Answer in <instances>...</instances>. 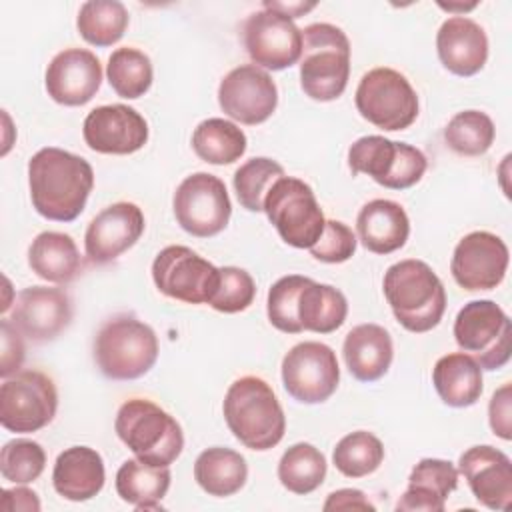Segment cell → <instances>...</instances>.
<instances>
[{"label":"cell","instance_id":"49","mask_svg":"<svg viewBox=\"0 0 512 512\" xmlns=\"http://www.w3.org/2000/svg\"><path fill=\"white\" fill-rule=\"evenodd\" d=\"M476 4H468V6H454V4H440V8L444 10H472Z\"/></svg>","mask_w":512,"mask_h":512},{"label":"cell","instance_id":"21","mask_svg":"<svg viewBox=\"0 0 512 512\" xmlns=\"http://www.w3.org/2000/svg\"><path fill=\"white\" fill-rule=\"evenodd\" d=\"M458 474H462L474 498L490 510H508L512 502V462L490 446H472L460 454Z\"/></svg>","mask_w":512,"mask_h":512},{"label":"cell","instance_id":"19","mask_svg":"<svg viewBox=\"0 0 512 512\" xmlns=\"http://www.w3.org/2000/svg\"><path fill=\"white\" fill-rule=\"evenodd\" d=\"M144 214L134 202H114L100 210L84 234L90 262L108 264L132 248L144 232Z\"/></svg>","mask_w":512,"mask_h":512},{"label":"cell","instance_id":"37","mask_svg":"<svg viewBox=\"0 0 512 512\" xmlns=\"http://www.w3.org/2000/svg\"><path fill=\"white\" fill-rule=\"evenodd\" d=\"M384 460V446L372 432L356 430L346 434L332 452L336 470L348 478H364L378 470Z\"/></svg>","mask_w":512,"mask_h":512},{"label":"cell","instance_id":"8","mask_svg":"<svg viewBox=\"0 0 512 512\" xmlns=\"http://www.w3.org/2000/svg\"><path fill=\"white\" fill-rule=\"evenodd\" d=\"M352 174H368L390 190H406L420 182L428 160L416 146L370 134L358 138L348 150Z\"/></svg>","mask_w":512,"mask_h":512},{"label":"cell","instance_id":"32","mask_svg":"<svg viewBox=\"0 0 512 512\" xmlns=\"http://www.w3.org/2000/svg\"><path fill=\"white\" fill-rule=\"evenodd\" d=\"M170 478L168 466H152L130 458L116 472V492L136 510H158L170 488Z\"/></svg>","mask_w":512,"mask_h":512},{"label":"cell","instance_id":"47","mask_svg":"<svg viewBox=\"0 0 512 512\" xmlns=\"http://www.w3.org/2000/svg\"><path fill=\"white\" fill-rule=\"evenodd\" d=\"M324 510H374V504L368 502L362 490L356 488H342L328 494L324 502Z\"/></svg>","mask_w":512,"mask_h":512},{"label":"cell","instance_id":"14","mask_svg":"<svg viewBox=\"0 0 512 512\" xmlns=\"http://www.w3.org/2000/svg\"><path fill=\"white\" fill-rule=\"evenodd\" d=\"M156 288L186 304L210 302L218 286V268L188 246H166L152 262Z\"/></svg>","mask_w":512,"mask_h":512},{"label":"cell","instance_id":"23","mask_svg":"<svg viewBox=\"0 0 512 512\" xmlns=\"http://www.w3.org/2000/svg\"><path fill=\"white\" fill-rule=\"evenodd\" d=\"M436 50L448 72L474 76L486 64L488 38L480 24L460 14L442 22L436 34Z\"/></svg>","mask_w":512,"mask_h":512},{"label":"cell","instance_id":"15","mask_svg":"<svg viewBox=\"0 0 512 512\" xmlns=\"http://www.w3.org/2000/svg\"><path fill=\"white\" fill-rule=\"evenodd\" d=\"M218 104L232 120L256 126L266 122L276 110L278 88L266 70L256 64H242L220 80Z\"/></svg>","mask_w":512,"mask_h":512},{"label":"cell","instance_id":"45","mask_svg":"<svg viewBox=\"0 0 512 512\" xmlns=\"http://www.w3.org/2000/svg\"><path fill=\"white\" fill-rule=\"evenodd\" d=\"M488 420L490 428L502 440L512 438V386H500L488 404Z\"/></svg>","mask_w":512,"mask_h":512},{"label":"cell","instance_id":"6","mask_svg":"<svg viewBox=\"0 0 512 512\" xmlns=\"http://www.w3.org/2000/svg\"><path fill=\"white\" fill-rule=\"evenodd\" d=\"M114 430L132 454L152 466H170L184 448V434L174 416L146 398L126 400Z\"/></svg>","mask_w":512,"mask_h":512},{"label":"cell","instance_id":"9","mask_svg":"<svg viewBox=\"0 0 512 512\" xmlns=\"http://www.w3.org/2000/svg\"><path fill=\"white\" fill-rule=\"evenodd\" d=\"M356 110L382 130H404L418 116V96L398 70L380 66L366 72L356 88Z\"/></svg>","mask_w":512,"mask_h":512},{"label":"cell","instance_id":"17","mask_svg":"<svg viewBox=\"0 0 512 512\" xmlns=\"http://www.w3.org/2000/svg\"><path fill=\"white\" fill-rule=\"evenodd\" d=\"M508 246L492 232L476 230L466 234L454 248L450 272L464 290H492L508 270Z\"/></svg>","mask_w":512,"mask_h":512},{"label":"cell","instance_id":"20","mask_svg":"<svg viewBox=\"0 0 512 512\" xmlns=\"http://www.w3.org/2000/svg\"><path fill=\"white\" fill-rule=\"evenodd\" d=\"M34 342L54 340L72 320V304L62 288L30 286L18 292L8 318Z\"/></svg>","mask_w":512,"mask_h":512},{"label":"cell","instance_id":"33","mask_svg":"<svg viewBox=\"0 0 512 512\" xmlns=\"http://www.w3.org/2000/svg\"><path fill=\"white\" fill-rule=\"evenodd\" d=\"M192 148L208 164H232L246 152V134L230 120L208 118L194 128Z\"/></svg>","mask_w":512,"mask_h":512},{"label":"cell","instance_id":"41","mask_svg":"<svg viewBox=\"0 0 512 512\" xmlns=\"http://www.w3.org/2000/svg\"><path fill=\"white\" fill-rule=\"evenodd\" d=\"M308 276L300 274H288L278 278L270 290H268V302L266 312L270 324L286 334H300L302 326L296 318V298L300 288L306 284Z\"/></svg>","mask_w":512,"mask_h":512},{"label":"cell","instance_id":"30","mask_svg":"<svg viewBox=\"0 0 512 512\" xmlns=\"http://www.w3.org/2000/svg\"><path fill=\"white\" fill-rule=\"evenodd\" d=\"M348 314L346 296L330 286L314 282L312 278L300 288L296 298V318L304 330L316 334H330L338 330Z\"/></svg>","mask_w":512,"mask_h":512},{"label":"cell","instance_id":"36","mask_svg":"<svg viewBox=\"0 0 512 512\" xmlns=\"http://www.w3.org/2000/svg\"><path fill=\"white\" fill-rule=\"evenodd\" d=\"M106 76L118 96L134 100L150 90L154 70L150 58L142 50L124 46L110 54Z\"/></svg>","mask_w":512,"mask_h":512},{"label":"cell","instance_id":"2","mask_svg":"<svg viewBox=\"0 0 512 512\" xmlns=\"http://www.w3.org/2000/svg\"><path fill=\"white\" fill-rule=\"evenodd\" d=\"M222 410L234 438L250 450H270L284 438V410L270 384L258 376L234 380L226 390Z\"/></svg>","mask_w":512,"mask_h":512},{"label":"cell","instance_id":"46","mask_svg":"<svg viewBox=\"0 0 512 512\" xmlns=\"http://www.w3.org/2000/svg\"><path fill=\"white\" fill-rule=\"evenodd\" d=\"M0 508L4 512H38L40 500L34 490L18 486L12 490H2Z\"/></svg>","mask_w":512,"mask_h":512},{"label":"cell","instance_id":"43","mask_svg":"<svg viewBox=\"0 0 512 512\" xmlns=\"http://www.w3.org/2000/svg\"><path fill=\"white\" fill-rule=\"evenodd\" d=\"M308 250L320 262L340 264L356 252V234L344 222L326 220L320 238Z\"/></svg>","mask_w":512,"mask_h":512},{"label":"cell","instance_id":"12","mask_svg":"<svg viewBox=\"0 0 512 512\" xmlns=\"http://www.w3.org/2000/svg\"><path fill=\"white\" fill-rule=\"evenodd\" d=\"M172 206L180 228L196 238L220 234L232 214L226 184L208 172L186 176L174 192Z\"/></svg>","mask_w":512,"mask_h":512},{"label":"cell","instance_id":"5","mask_svg":"<svg viewBox=\"0 0 512 512\" xmlns=\"http://www.w3.org/2000/svg\"><path fill=\"white\" fill-rule=\"evenodd\" d=\"M94 360L110 380H136L158 360L156 332L132 314H116L94 338Z\"/></svg>","mask_w":512,"mask_h":512},{"label":"cell","instance_id":"16","mask_svg":"<svg viewBox=\"0 0 512 512\" xmlns=\"http://www.w3.org/2000/svg\"><path fill=\"white\" fill-rule=\"evenodd\" d=\"M244 48L256 66L266 70H284L300 60L302 30L294 20L274 12H252L242 28Z\"/></svg>","mask_w":512,"mask_h":512},{"label":"cell","instance_id":"44","mask_svg":"<svg viewBox=\"0 0 512 512\" xmlns=\"http://www.w3.org/2000/svg\"><path fill=\"white\" fill-rule=\"evenodd\" d=\"M0 334H2V356H0V376L8 378L10 374L20 372V366L24 362V342L22 332L4 318L0 322Z\"/></svg>","mask_w":512,"mask_h":512},{"label":"cell","instance_id":"39","mask_svg":"<svg viewBox=\"0 0 512 512\" xmlns=\"http://www.w3.org/2000/svg\"><path fill=\"white\" fill-rule=\"evenodd\" d=\"M284 176V168L272 158H250L234 172V192L248 212H264V198L270 186Z\"/></svg>","mask_w":512,"mask_h":512},{"label":"cell","instance_id":"18","mask_svg":"<svg viewBox=\"0 0 512 512\" xmlns=\"http://www.w3.org/2000/svg\"><path fill=\"white\" fill-rule=\"evenodd\" d=\"M82 136L90 150L100 154H132L148 142V124L126 104H106L88 112Z\"/></svg>","mask_w":512,"mask_h":512},{"label":"cell","instance_id":"13","mask_svg":"<svg viewBox=\"0 0 512 512\" xmlns=\"http://www.w3.org/2000/svg\"><path fill=\"white\" fill-rule=\"evenodd\" d=\"M338 382V358L328 344L300 342L282 358V384L296 402H326L336 392Z\"/></svg>","mask_w":512,"mask_h":512},{"label":"cell","instance_id":"28","mask_svg":"<svg viewBox=\"0 0 512 512\" xmlns=\"http://www.w3.org/2000/svg\"><path fill=\"white\" fill-rule=\"evenodd\" d=\"M432 384L444 404L468 408L482 396V368L470 354L452 352L434 364Z\"/></svg>","mask_w":512,"mask_h":512},{"label":"cell","instance_id":"35","mask_svg":"<svg viewBox=\"0 0 512 512\" xmlns=\"http://www.w3.org/2000/svg\"><path fill=\"white\" fill-rule=\"evenodd\" d=\"M324 478L326 458L308 442L290 446L278 462V480L292 494H310L324 482Z\"/></svg>","mask_w":512,"mask_h":512},{"label":"cell","instance_id":"7","mask_svg":"<svg viewBox=\"0 0 512 512\" xmlns=\"http://www.w3.org/2000/svg\"><path fill=\"white\" fill-rule=\"evenodd\" d=\"M264 212L280 238L294 248L314 246L326 224L314 190L304 180L286 174L270 186Z\"/></svg>","mask_w":512,"mask_h":512},{"label":"cell","instance_id":"4","mask_svg":"<svg viewBox=\"0 0 512 512\" xmlns=\"http://www.w3.org/2000/svg\"><path fill=\"white\" fill-rule=\"evenodd\" d=\"M350 76V42L334 24L316 22L302 30L300 86L306 96L330 102L342 96Z\"/></svg>","mask_w":512,"mask_h":512},{"label":"cell","instance_id":"10","mask_svg":"<svg viewBox=\"0 0 512 512\" xmlns=\"http://www.w3.org/2000/svg\"><path fill=\"white\" fill-rule=\"evenodd\" d=\"M510 336V318L492 300L464 304L454 320L456 344L472 354L482 370H498L510 360Z\"/></svg>","mask_w":512,"mask_h":512},{"label":"cell","instance_id":"34","mask_svg":"<svg viewBox=\"0 0 512 512\" xmlns=\"http://www.w3.org/2000/svg\"><path fill=\"white\" fill-rule=\"evenodd\" d=\"M128 26V10L118 0H90L78 10L76 28L80 36L98 48L116 44Z\"/></svg>","mask_w":512,"mask_h":512},{"label":"cell","instance_id":"1","mask_svg":"<svg viewBox=\"0 0 512 512\" xmlns=\"http://www.w3.org/2000/svg\"><path fill=\"white\" fill-rule=\"evenodd\" d=\"M28 186L34 210L54 222L76 220L94 188L88 160L62 148H42L28 162Z\"/></svg>","mask_w":512,"mask_h":512},{"label":"cell","instance_id":"22","mask_svg":"<svg viewBox=\"0 0 512 512\" xmlns=\"http://www.w3.org/2000/svg\"><path fill=\"white\" fill-rule=\"evenodd\" d=\"M102 84V66L94 52L66 48L58 52L46 68V92L62 106H82L90 102Z\"/></svg>","mask_w":512,"mask_h":512},{"label":"cell","instance_id":"48","mask_svg":"<svg viewBox=\"0 0 512 512\" xmlns=\"http://www.w3.org/2000/svg\"><path fill=\"white\" fill-rule=\"evenodd\" d=\"M316 4L314 2H308V4H304V2H294V4H282V2H270V0H266L264 2V8H268V10H274V12H278V14H282V16H286V18H300V16H304L308 10H312Z\"/></svg>","mask_w":512,"mask_h":512},{"label":"cell","instance_id":"40","mask_svg":"<svg viewBox=\"0 0 512 512\" xmlns=\"http://www.w3.org/2000/svg\"><path fill=\"white\" fill-rule=\"evenodd\" d=\"M46 466L44 448L26 438H16L4 444L0 452V472L2 478L14 484H30L38 480Z\"/></svg>","mask_w":512,"mask_h":512},{"label":"cell","instance_id":"25","mask_svg":"<svg viewBox=\"0 0 512 512\" xmlns=\"http://www.w3.org/2000/svg\"><path fill=\"white\" fill-rule=\"evenodd\" d=\"M356 232L366 250L374 254H390L406 244L410 220L398 202L376 198L360 208Z\"/></svg>","mask_w":512,"mask_h":512},{"label":"cell","instance_id":"24","mask_svg":"<svg viewBox=\"0 0 512 512\" xmlns=\"http://www.w3.org/2000/svg\"><path fill=\"white\" fill-rule=\"evenodd\" d=\"M104 480V460L90 446H70L60 452L54 462V490L70 502L94 498L102 490Z\"/></svg>","mask_w":512,"mask_h":512},{"label":"cell","instance_id":"26","mask_svg":"<svg viewBox=\"0 0 512 512\" xmlns=\"http://www.w3.org/2000/svg\"><path fill=\"white\" fill-rule=\"evenodd\" d=\"M342 354L348 372L356 380L376 382L388 372L394 346L386 328L378 324H358L346 334Z\"/></svg>","mask_w":512,"mask_h":512},{"label":"cell","instance_id":"11","mask_svg":"<svg viewBox=\"0 0 512 512\" xmlns=\"http://www.w3.org/2000/svg\"><path fill=\"white\" fill-rule=\"evenodd\" d=\"M58 408V392L50 376L38 370H20L0 386V424L18 434L48 426Z\"/></svg>","mask_w":512,"mask_h":512},{"label":"cell","instance_id":"31","mask_svg":"<svg viewBox=\"0 0 512 512\" xmlns=\"http://www.w3.org/2000/svg\"><path fill=\"white\" fill-rule=\"evenodd\" d=\"M194 480L206 494L226 498L240 492L246 484L248 466L240 452L212 446L198 454L194 462Z\"/></svg>","mask_w":512,"mask_h":512},{"label":"cell","instance_id":"27","mask_svg":"<svg viewBox=\"0 0 512 512\" xmlns=\"http://www.w3.org/2000/svg\"><path fill=\"white\" fill-rule=\"evenodd\" d=\"M458 486V468L450 460L422 458L408 476V488L396 510L442 512L448 494Z\"/></svg>","mask_w":512,"mask_h":512},{"label":"cell","instance_id":"42","mask_svg":"<svg viewBox=\"0 0 512 512\" xmlns=\"http://www.w3.org/2000/svg\"><path fill=\"white\" fill-rule=\"evenodd\" d=\"M256 296L254 278L236 266L218 268V286L210 298V306L224 314H236L246 310Z\"/></svg>","mask_w":512,"mask_h":512},{"label":"cell","instance_id":"38","mask_svg":"<svg viewBox=\"0 0 512 512\" xmlns=\"http://www.w3.org/2000/svg\"><path fill=\"white\" fill-rule=\"evenodd\" d=\"M496 136L494 122L480 110H464L450 118L444 128V140L460 156H480L488 152Z\"/></svg>","mask_w":512,"mask_h":512},{"label":"cell","instance_id":"29","mask_svg":"<svg viewBox=\"0 0 512 512\" xmlns=\"http://www.w3.org/2000/svg\"><path fill=\"white\" fill-rule=\"evenodd\" d=\"M28 264L36 276L54 284H68L82 270L76 242L64 232H40L28 248Z\"/></svg>","mask_w":512,"mask_h":512},{"label":"cell","instance_id":"3","mask_svg":"<svg viewBox=\"0 0 512 512\" xmlns=\"http://www.w3.org/2000/svg\"><path fill=\"white\" fill-rule=\"evenodd\" d=\"M384 296L396 320L408 332L436 328L446 310V290L432 268L422 260H400L384 274Z\"/></svg>","mask_w":512,"mask_h":512}]
</instances>
